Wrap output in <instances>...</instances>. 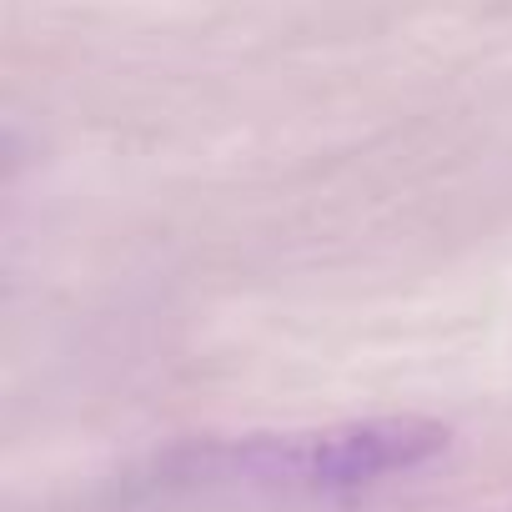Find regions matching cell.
Segmentation results:
<instances>
[{"instance_id":"obj_2","label":"cell","mask_w":512,"mask_h":512,"mask_svg":"<svg viewBox=\"0 0 512 512\" xmlns=\"http://www.w3.org/2000/svg\"><path fill=\"white\" fill-rule=\"evenodd\" d=\"M502 512H512V507H502Z\"/></svg>"},{"instance_id":"obj_1","label":"cell","mask_w":512,"mask_h":512,"mask_svg":"<svg viewBox=\"0 0 512 512\" xmlns=\"http://www.w3.org/2000/svg\"><path fill=\"white\" fill-rule=\"evenodd\" d=\"M452 447V427L437 417H357L302 432H256L216 447V467L251 487L277 492H357L387 477H407Z\"/></svg>"}]
</instances>
